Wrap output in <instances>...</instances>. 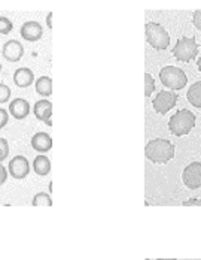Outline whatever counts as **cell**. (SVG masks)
Listing matches in <instances>:
<instances>
[{"label":"cell","mask_w":201,"mask_h":260,"mask_svg":"<svg viewBox=\"0 0 201 260\" xmlns=\"http://www.w3.org/2000/svg\"><path fill=\"white\" fill-rule=\"evenodd\" d=\"M188 102L192 105L194 108L201 109V81H197L195 84H192L186 93Z\"/></svg>","instance_id":"cell-16"},{"label":"cell","mask_w":201,"mask_h":260,"mask_svg":"<svg viewBox=\"0 0 201 260\" xmlns=\"http://www.w3.org/2000/svg\"><path fill=\"white\" fill-rule=\"evenodd\" d=\"M21 38L28 42H37L44 36V28L37 21H27L21 26Z\"/></svg>","instance_id":"cell-10"},{"label":"cell","mask_w":201,"mask_h":260,"mask_svg":"<svg viewBox=\"0 0 201 260\" xmlns=\"http://www.w3.org/2000/svg\"><path fill=\"white\" fill-rule=\"evenodd\" d=\"M177 99H179L177 93H175V91H167V90H166V91H159V93L153 98L152 105H153L155 112L164 115V114H167V112L176 105Z\"/></svg>","instance_id":"cell-6"},{"label":"cell","mask_w":201,"mask_h":260,"mask_svg":"<svg viewBox=\"0 0 201 260\" xmlns=\"http://www.w3.org/2000/svg\"><path fill=\"white\" fill-rule=\"evenodd\" d=\"M145 156L155 165H164L175 157V145L167 139H152L145 147Z\"/></svg>","instance_id":"cell-1"},{"label":"cell","mask_w":201,"mask_h":260,"mask_svg":"<svg viewBox=\"0 0 201 260\" xmlns=\"http://www.w3.org/2000/svg\"><path fill=\"white\" fill-rule=\"evenodd\" d=\"M11 98V88L6 84H0V105L6 104Z\"/></svg>","instance_id":"cell-21"},{"label":"cell","mask_w":201,"mask_h":260,"mask_svg":"<svg viewBox=\"0 0 201 260\" xmlns=\"http://www.w3.org/2000/svg\"><path fill=\"white\" fill-rule=\"evenodd\" d=\"M12 28H14V24L9 18L0 17V35H8L12 31Z\"/></svg>","instance_id":"cell-19"},{"label":"cell","mask_w":201,"mask_h":260,"mask_svg":"<svg viewBox=\"0 0 201 260\" xmlns=\"http://www.w3.org/2000/svg\"><path fill=\"white\" fill-rule=\"evenodd\" d=\"M197 66H198V71L201 72V57H198V60H197Z\"/></svg>","instance_id":"cell-28"},{"label":"cell","mask_w":201,"mask_h":260,"mask_svg":"<svg viewBox=\"0 0 201 260\" xmlns=\"http://www.w3.org/2000/svg\"><path fill=\"white\" fill-rule=\"evenodd\" d=\"M14 82L20 88H27L34 82V74L28 68H20L14 72Z\"/></svg>","instance_id":"cell-14"},{"label":"cell","mask_w":201,"mask_h":260,"mask_svg":"<svg viewBox=\"0 0 201 260\" xmlns=\"http://www.w3.org/2000/svg\"><path fill=\"white\" fill-rule=\"evenodd\" d=\"M33 114L37 120L47 123L48 126H52V104L50 101H39L33 106Z\"/></svg>","instance_id":"cell-11"},{"label":"cell","mask_w":201,"mask_h":260,"mask_svg":"<svg viewBox=\"0 0 201 260\" xmlns=\"http://www.w3.org/2000/svg\"><path fill=\"white\" fill-rule=\"evenodd\" d=\"M11 177H14L15 180H23L25 177H28L30 174V163L24 156L14 157L9 161V168H8Z\"/></svg>","instance_id":"cell-8"},{"label":"cell","mask_w":201,"mask_h":260,"mask_svg":"<svg viewBox=\"0 0 201 260\" xmlns=\"http://www.w3.org/2000/svg\"><path fill=\"white\" fill-rule=\"evenodd\" d=\"M2 54L3 57L11 61V63H17L23 58V54H24V47L15 41V39H11L8 42L3 44V48H2Z\"/></svg>","instance_id":"cell-9"},{"label":"cell","mask_w":201,"mask_h":260,"mask_svg":"<svg viewBox=\"0 0 201 260\" xmlns=\"http://www.w3.org/2000/svg\"><path fill=\"white\" fill-rule=\"evenodd\" d=\"M145 35H146V42L155 50H167L170 45V35L161 24L148 23L145 26Z\"/></svg>","instance_id":"cell-3"},{"label":"cell","mask_w":201,"mask_h":260,"mask_svg":"<svg viewBox=\"0 0 201 260\" xmlns=\"http://www.w3.org/2000/svg\"><path fill=\"white\" fill-rule=\"evenodd\" d=\"M198 54V45L195 38H180L173 48V55L179 61H191Z\"/></svg>","instance_id":"cell-5"},{"label":"cell","mask_w":201,"mask_h":260,"mask_svg":"<svg viewBox=\"0 0 201 260\" xmlns=\"http://www.w3.org/2000/svg\"><path fill=\"white\" fill-rule=\"evenodd\" d=\"M33 207H52V199L48 193H37L31 201Z\"/></svg>","instance_id":"cell-18"},{"label":"cell","mask_w":201,"mask_h":260,"mask_svg":"<svg viewBox=\"0 0 201 260\" xmlns=\"http://www.w3.org/2000/svg\"><path fill=\"white\" fill-rule=\"evenodd\" d=\"M183 207H201V201L200 199L192 198V199H189V201L183 202Z\"/></svg>","instance_id":"cell-24"},{"label":"cell","mask_w":201,"mask_h":260,"mask_svg":"<svg viewBox=\"0 0 201 260\" xmlns=\"http://www.w3.org/2000/svg\"><path fill=\"white\" fill-rule=\"evenodd\" d=\"M9 156V145H8V141L0 138V163L3 160H6V157Z\"/></svg>","instance_id":"cell-22"},{"label":"cell","mask_w":201,"mask_h":260,"mask_svg":"<svg viewBox=\"0 0 201 260\" xmlns=\"http://www.w3.org/2000/svg\"><path fill=\"white\" fill-rule=\"evenodd\" d=\"M195 121L197 117L189 109H180L173 117H170L169 129L175 136H183L195 127Z\"/></svg>","instance_id":"cell-2"},{"label":"cell","mask_w":201,"mask_h":260,"mask_svg":"<svg viewBox=\"0 0 201 260\" xmlns=\"http://www.w3.org/2000/svg\"><path fill=\"white\" fill-rule=\"evenodd\" d=\"M8 178V172H6V168L3 165H0V185H3L6 182Z\"/></svg>","instance_id":"cell-25"},{"label":"cell","mask_w":201,"mask_h":260,"mask_svg":"<svg viewBox=\"0 0 201 260\" xmlns=\"http://www.w3.org/2000/svg\"><path fill=\"white\" fill-rule=\"evenodd\" d=\"M182 180L183 184L186 185V188L191 190H197L201 187V161H194L191 165H188L183 169L182 174Z\"/></svg>","instance_id":"cell-7"},{"label":"cell","mask_w":201,"mask_h":260,"mask_svg":"<svg viewBox=\"0 0 201 260\" xmlns=\"http://www.w3.org/2000/svg\"><path fill=\"white\" fill-rule=\"evenodd\" d=\"M159 79H161V84L166 85L167 88H170L172 91L185 88V85L188 82L185 72L180 68H176V66L163 68L161 72H159Z\"/></svg>","instance_id":"cell-4"},{"label":"cell","mask_w":201,"mask_h":260,"mask_svg":"<svg viewBox=\"0 0 201 260\" xmlns=\"http://www.w3.org/2000/svg\"><path fill=\"white\" fill-rule=\"evenodd\" d=\"M33 171L39 175V177H45L51 172V161L50 158L44 154L37 156L33 160Z\"/></svg>","instance_id":"cell-15"},{"label":"cell","mask_w":201,"mask_h":260,"mask_svg":"<svg viewBox=\"0 0 201 260\" xmlns=\"http://www.w3.org/2000/svg\"><path fill=\"white\" fill-rule=\"evenodd\" d=\"M47 26L50 27V28H52V12H50L48 17H47Z\"/></svg>","instance_id":"cell-27"},{"label":"cell","mask_w":201,"mask_h":260,"mask_svg":"<svg viewBox=\"0 0 201 260\" xmlns=\"http://www.w3.org/2000/svg\"><path fill=\"white\" fill-rule=\"evenodd\" d=\"M153 91H155V81L152 78V75L145 74V96L149 98Z\"/></svg>","instance_id":"cell-20"},{"label":"cell","mask_w":201,"mask_h":260,"mask_svg":"<svg viewBox=\"0 0 201 260\" xmlns=\"http://www.w3.org/2000/svg\"><path fill=\"white\" fill-rule=\"evenodd\" d=\"M159 260H175V259H159Z\"/></svg>","instance_id":"cell-29"},{"label":"cell","mask_w":201,"mask_h":260,"mask_svg":"<svg viewBox=\"0 0 201 260\" xmlns=\"http://www.w3.org/2000/svg\"><path fill=\"white\" fill-rule=\"evenodd\" d=\"M36 93L44 96V98H50L52 94V79L50 77H41L36 81Z\"/></svg>","instance_id":"cell-17"},{"label":"cell","mask_w":201,"mask_h":260,"mask_svg":"<svg viewBox=\"0 0 201 260\" xmlns=\"http://www.w3.org/2000/svg\"><path fill=\"white\" fill-rule=\"evenodd\" d=\"M194 26L198 30H201V11H195L194 12Z\"/></svg>","instance_id":"cell-26"},{"label":"cell","mask_w":201,"mask_h":260,"mask_svg":"<svg viewBox=\"0 0 201 260\" xmlns=\"http://www.w3.org/2000/svg\"><path fill=\"white\" fill-rule=\"evenodd\" d=\"M31 148L37 153H48L52 148V138L45 132H39L31 138Z\"/></svg>","instance_id":"cell-12"},{"label":"cell","mask_w":201,"mask_h":260,"mask_svg":"<svg viewBox=\"0 0 201 260\" xmlns=\"http://www.w3.org/2000/svg\"><path fill=\"white\" fill-rule=\"evenodd\" d=\"M9 121V114L6 112V109L0 108V129H3Z\"/></svg>","instance_id":"cell-23"},{"label":"cell","mask_w":201,"mask_h":260,"mask_svg":"<svg viewBox=\"0 0 201 260\" xmlns=\"http://www.w3.org/2000/svg\"><path fill=\"white\" fill-rule=\"evenodd\" d=\"M9 114L17 120H24L25 117L30 114V104L25 99L18 98V99L12 101L9 105Z\"/></svg>","instance_id":"cell-13"}]
</instances>
